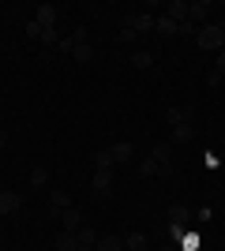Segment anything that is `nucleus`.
<instances>
[{
	"mask_svg": "<svg viewBox=\"0 0 225 251\" xmlns=\"http://www.w3.org/2000/svg\"><path fill=\"white\" fill-rule=\"evenodd\" d=\"M195 42H199V49H206V52H222L225 49V26H222V23H206V26H203V30H199V34H195Z\"/></svg>",
	"mask_w": 225,
	"mask_h": 251,
	"instance_id": "nucleus-1",
	"label": "nucleus"
},
{
	"mask_svg": "<svg viewBox=\"0 0 225 251\" xmlns=\"http://www.w3.org/2000/svg\"><path fill=\"white\" fill-rule=\"evenodd\" d=\"M192 225V210L184 206V202H176V206H169V236H173V244L184 236V229Z\"/></svg>",
	"mask_w": 225,
	"mask_h": 251,
	"instance_id": "nucleus-2",
	"label": "nucleus"
},
{
	"mask_svg": "<svg viewBox=\"0 0 225 251\" xmlns=\"http://www.w3.org/2000/svg\"><path fill=\"white\" fill-rule=\"evenodd\" d=\"M124 26L135 30V34H147V30H154V15H150V11H128V15H124Z\"/></svg>",
	"mask_w": 225,
	"mask_h": 251,
	"instance_id": "nucleus-3",
	"label": "nucleus"
},
{
	"mask_svg": "<svg viewBox=\"0 0 225 251\" xmlns=\"http://www.w3.org/2000/svg\"><path fill=\"white\" fill-rule=\"evenodd\" d=\"M34 23H38L42 30H56V8L53 4H38V8H34Z\"/></svg>",
	"mask_w": 225,
	"mask_h": 251,
	"instance_id": "nucleus-4",
	"label": "nucleus"
},
{
	"mask_svg": "<svg viewBox=\"0 0 225 251\" xmlns=\"http://www.w3.org/2000/svg\"><path fill=\"white\" fill-rule=\"evenodd\" d=\"M90 188H94V195H109V191H113V169H94Z\"/></svg>",
	"mask_w": 225,
	"mask_h": 251,
	"instance_id": "nucleus-5",
	"label": "nucleus"
},
{
	"mask_svg": "<svg viewBox=\"0 0 225 251\" xmlns=\"http://www.w3.org/2000/svg\"><path fill=\"white\" fill-rule=\"evenodd\" d=\"M192 105H173L169 113H165V120H169V124H192Z\"/></svg>",
	"mask_w": 225,
	"mask_h": 251,
	"instance_id": "nucleus-6",
	"label": "nucleus"
},
{
	"mask_svg": "<svg viewBox=\"0 0 225 251\" xmlns=\"http://www.w3.org/2000/svg\"><path fill=\"white\" fill-rule=\"evenodd\" d=\"M19 206H23L19 191H0V214H15Z\"/></svg>",
	"mask_w": 225,
	"mask_h": 251,
	"instance_id": "nucleus-7",
	"label": "nucleus"
},
{
	"mask_svg": "<svg viewBox=\"0 0 225 251\" xmlns=\"http://www.w3.org/2000/svg\"><path fill=\"white\" fill-rule=\"evenodd\" d=\"M124 251H150L147 232H128V236H124Z\"/></svg>",
	"mask_w": 225,
	"mask_h": 251,
	"instance_id": "nucleus-8",
	"label": "nucleus"
},
{
	"mask_svg": "<svg viewBox=\"0 0 225 251\" xmlns=\"http://www.w3.org/2000/svg\"><path fill=\"white\" fill-rule=\"evenodd\" d=\"M109 154H113V165H117V161H131V157H135V147L124 139V143H113V150H109Z\"/></svg>",
	"mask_w": 225,
	"mask_h": 251,
	"instance_id": "nucleus-9",
	"label": "nucleus"
},
{
	"mask_svg": "<svg viewBox=\"0 0 225 251\" xmlns=\"http://www.w3.org/2000/svg\"><path fill=\"white\" fill-rule=\"evenodd\" d=\"M60 225H64V232H79V225H83V214H79V210H64V214H60Z\"/></svg>",
	"mask_w": 225,
	"mask_h": 251,
	"instance_id": "nucleus-10",
	"label": "nucleus"
},
{
	"mask_svg": "<svg viewBox=\"0 0 225 251\" xmlns=\"http://www.w3.org/2000/svg\"><path fill=\"white\" fill-rule=\"evenodd\" d=\"M206 11H210V0H195V4H188V23H203Z\"/></svg>",
	"mask_w": 225,
	"mask_h": 251,
	"instance_id": "nucleus-11",
	"label": "nucleus"
},
{
	"mask_svg": "<svg viewBox=\"0 0 225 251\" xmlns=\"http://www.w3.org/2000/svg\"><path fill=\"white\" fill-rule=\"evenodd\" d=\"M53 248L56 251H75L79 248V236H75V232H60V236L53 240Z\"/></svg>",
	"mask_w": 225,
	"mask_h": 251,
	"instance_id": "nucleus-12",
	"label": "nucleus"
},
{
	"mask_svg": "<svg viewBox=\"0 0 225 251\" xmlns=\"http://www.w3.org/2000/svg\"><path fill=\"white\" fill-rule=\"evenodd\" d=\"M199 248V232L195 229H184V236L176 240V251H195Z\"/></svg>",
	"mask_w": 225,
	"mask_h": 251,
	"instance_id": "nucleus-13",
	"label": "nucleus"
},
{
	"mask_svg": "<svg viewBox=\"0 0 225 251\" xmlns=\"http://www.w3.org/2000/svg\"><path fill=\"white\" fill-rule=\"evenodd\" d=\"M94 251H124V240L120 236H98Z\"/></svg>",
	"mask_w": 225,
	"mask_h": 251,
	"instance_id": "nucleus-14",
	"label": "nucleus"
},
{
	"mask_svg": "<svg viewBox=\"0 0 225 251\" xmlns=\"http://www.w3.org/2000/svg\"><path fill=\"white\" fill-rule=\"evenodd\" d=\"M192 139H195L192 124H173V143H192Z\"/></svg>",
	"mask_w": 225,
	"mask_h": 251,
	"instance_id": "nucleus-15",
	"label": "nucleus"
},
{
	"mask_svg": "<svg viewBox=\"0 0 225 251\" xmlns=\"http://www.w3.org/2000/svg\"><path fill=\"white\" fill-rule=\"evenodd\" d=\"M165 15H169L173 23H184V19H188V4H184V0H173V4H169V11H165Z\"/></svg>",
	"mask_w": 225,
	"mask_h": 251,
	"instance_id": "nucleus-16",
	"label": "nucleus"
},
{
	"mask_svg": "<svg viewBox=\"0 0 225 251\" xmlns=\"http://www.w3.org/2000/svg\"><path fill=\"white\" fill-rule=\"evenodd\" d=\"M72 56H75L79 64H90V60H94V45H90V42H79V45H75V52H72Z\"/></svg>",
	"mask_w": 225,
	"mask_h": 251,
	"instance_id": "nucleus-17",
	"label": "nucleus"
},
{
	"mask_svg": "<svg viewBox=\"0 0 225 251\" xmlns=\"http://www.w3.org/2000/svg\"><path fill=\"white\" fill-rule=\"evenodd\" d=\"M176 26H180V23H173L169 15H154V30L158 34H176Z\"/></svg>",
	"mask_w": 225,
	"mask_h": 251,
	"instance_id": "nucleus-18",
	"label": "nucleus"
},
{
	"mask_svg": "<svg viewBox=\"0 0 225 251\" xmlns=\"http://www.w3.org/2000/svg\"><path fill=\"white\" fill-rule=\"evenodd\" d=\"M154 161H158V165H169V157H173V143H158V147H154Z\"/></svg>",
	"mask_w": 225,
	"mask_h": 251,
	"instance_id": "nucleus-19",
	"label": "nucleus"
},
{
	"mask_svg": "<svg viewBox=\"0 0 225 251\" xmlns=\"http://www.w3.org/2000/svg\"><path fill=\"white\" fill-rule=\"evenodd\" d=\"M75 236H79V244H83V248H94V244H98V232L90 229V225H79V232H75Z\"/></svg>",
	"mask_w": 225,
	"mask_h": 251,
	"instance_id": "nucleus-20",
	"label": "nucleus"
},
{
	"mask_svg": "<svg viewBox=\"0 0 225 251\" xmlns=\"http://www.w3.org/2000/svg\"><path fill=\"white\" fill-rule=\"evenodd\" d=\"M30 184H34V188H45V184H49V173H45V165H34V169H30Z\"/></svg>",
	"mask_w": 225,
	"mask_h": 251,
	"instance_id": "nucleus-21",
	"label": "nucleus"
},
{
	"mask_svg": "<svg viewBox=\"0 0 225 251\" xmlns=\"http://www.w3.org/2000/svg\"><path fill=\"white\" fill-rule=\"evenodd\" d=\"M139 176H158V161L154 157H143L139 161Z\"/></svg>",
	"mask_w": 225,
	"mask_h": 251,
	"instance_id": "nucleus-22",
	"label": "nucleus"
},
{
	"mask_svg": "<svg viewBox=\"0 0 225 251\" xmlns=\"http://www.w3.org/2000/svg\"><path fill=\"white\" fill-rule=\"evenodd\" d=\"M131 64H135V68H150V64H154V52L139 49V52H135V56H131Z\"/></svg>",
	"mask_w": 225,
	"mask_h": 251,
	"instance_id": "nucleus-23",
	"label": "nucleus"
},
{
	"mask_svg": "<svg viewBox=\"0 0 225 251\" xmlns=\"http://www.w3.org/2000/svg\"><path fill=\"white\" fill-rule=\"evenodd\" d=\"M94 169H113V154H109V150H98L94 154Z\"/></svg>",
	"mask_w": 225,
	"mask_h": 251,
	"instance_id": "nucleus-24",
	"label": "nucleus"
},
{
	"mask_svg": "<svg viewBox=\"0 0 225 251\" xmlns=\"http://www.w3.org/2000/svg\"><path fill=\"white\" fill-rule=\"evenodd\" d=\"M176 34H184V38H195V34H199V26H195V23H188V19H184L180 26H176Z\"/></svg>",
	"mask_w": 225,
	"mask_h": 251,
	"instance_id": "nucleus-25",
	"label": "nucleus"
},
{
	"mask_svg": "<svg viewBox=\"0 0 225 251\" xmlns=\"http://www.w3.org/2000/svg\"><path fill=\"white\" fill-rule=\"evenodd\" d=\"M26 38H30V42H42V26H38V23H26Z\"/></svg>",
	"mask_w": 225,
	"mask_h": 251,
	"instance_id": "nucleus-26",
	"label": "nucleus"
},
{
	"mask_svg": "<svg viewBox=\"0 0 225 251\" xmlns=\"http://www.w3.org/2000/svg\"><path fill=\"white\" fill-rule=\"evenodd\" d=\"M158 176L161 180H173V161H169V165H158Z\"/></svg>",
	"mask_w": 225,
	"mask_h": 251,
	"instance_id": "nucleus-27",
	"label": "nucleus"
},
{
	"mask_svg": "<svg viewBox=\"0 0 225 251\" xmlns=\"http://www.w3.org/2000/svg\"><path fill=\"white\" fill-rule=\"evenodd\" d=\"M203 161H206V169H218L222 161H218V154H203Z\"/></svg>",
	"mask_w": 225,
	"mask_h": 251,
	"instance_id": "nucleus-28",
	"label": "nucleus"
},
{
	"mask_svg": "<svg viewBox=\"0 0 225 251\" xmlns=\"http://www.w3.org/2000/svg\"><path fill=\"white\" fill-rule=\"evenodd\" d=\"M214 72H222V75H225V49L218 52V68H214Z\"/></svg>",
	"mask_w": 225,
	"mask_h": 251,
	"instance_id": "nucleus-29",
	"label": "nucleus"
},
{
	"mask_svg": "<svg viewBox=\"0 0 225 251\" xmlns=\"http://www.w3.org/2000/svg\"><path fill=\"white\" fill-rule=\"evenodd\" d=\"M0 147H8V131H0Z\"/></svg>",
	"mask_w": 225,
	"mask_h": 251,
	"instance_id": "nucleus-30",
	"label": "nucleus"
},
{
	"mask_svg": "<svg viewBox=\"0 0 225 251\" xmlns=\"http://www.w3.org/2000/svg\"><path fill=\"white\" fill-rule=\"evenodd\" d=\"M75 251H94V248H83V244H79V248H75Z\"/></svg>",
	"mask_w": 225,
	"mask_h": 251,
	"instance_id": "nucleus-31",
	"label": "nucleus"
},
{
	"mask_svg": "<svg viewBox=\"0 0 225 251\" xmlns=\"http://www.w3.org/2000/svg\"><path fill=\"white\" fill-rule=\"evenodd\" d=\"M161 251H176V244H169V248H161Z\"/></svg>",
	"mask_w": 225,
	"mask_h": 251,
	"instance_id": "nucleus-32",
	"label": "nucleus"
}]
</instances>
